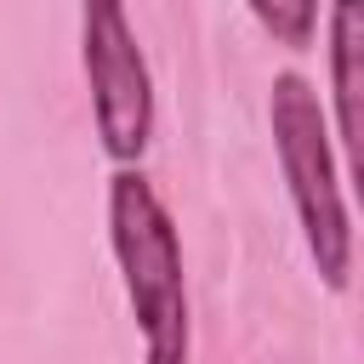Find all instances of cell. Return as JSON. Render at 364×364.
I'll return each mask as SVG.
<instances>
[{
	"label": "cell",
	"instance_id": "obj_3",
	"mask_svg": "<svg viewBox=\"0 0 364 364\" xmlns=\"http://www.w3.org/2000/svg\"><path fill=\"white\" fill-rule=\"evenodd\" d=\"M80 68L91 85V125L114 165H142L154 142V74L125 17V0H80Z\"/></svg>",
	"mask_w": 364,
	"mask_h": 364
},
{
	"label": "cell",
	"instance_id": "obj_4",
	"mask_svg": "<svg viewBox=\"0 0 364 364\" xmlns=\"http://www.w3.org/2000/svg\"><path fill=\"white\" fill-rule=\"evenodd\" d=\"M330 97H336V136L347 159H358V131H364V0H330Z\"/></svg>",
	"mask_w": 364,
	"mask_h": 364
},
{
	"label": "cell",
	"instance_id": "obj_1",
	"mask_svg": "<svg viewBox=\"0 0 364 364\" xmlns=\"http://www.w3.org/2000/svg\"><path fill=\"white\" fill-rule=\"evenodd\" d=\"M108 245L142 336V364H188L193 336H188L182 239L142 165H114L108 176Z\"/></svg>",
	"mask_w": 364,
	"mask_h": 364
},
{
	"label": "cell",
	"instance_id": "obj_5",
	"mask_svg": "<svg viewBox=\"0 0 364 364\" xmlns=\"http://www.w3.org/2000/svg\"><path fill=\"white\" fill-rule=\"evenodd\" d=\"M262 34L284 51H307L318 40V0H245Z\"/></svg>",
	"mask_w": 364,
	"mask_h": 364
},
{
	"label": "cell",
	"instance_id": "obj_2",
	"mask_svg": "<svg viewBox=\"0 0 364 364\" xmlns=\"http://www.w3.org/2000/svg\"><path fill=\"white\" fill-rule=\"evenodd\" d=\"M267 125H273V154H279V171H284L307 256H313L324 290L341 296L353 284V216H347L336 148H330V114H324L307 74H296V68L273 74Z\"/></svg>",
	"mask_w": 364,
	"mask_h": 364
}]
</instances>
